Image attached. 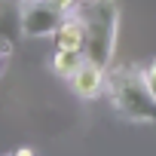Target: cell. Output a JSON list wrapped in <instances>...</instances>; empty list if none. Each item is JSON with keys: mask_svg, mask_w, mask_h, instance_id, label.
I'll list each match as a JSON object with an SVG mask.
<instances>
[{"mask_svg": "<svg viewBox=\"0 0 156 156\" xmlns=\"http://www.w3.org/2000/svg\"><path fill=\"white\" fill-rule=\"evenodd\" d=\"M86 25V58L110 67L119 37V6L116 0H76L73 9Z\"/></svg>", "mask_w": 156, "mask_h": 156, "instance_id": "1", "label": "cell"}, {"mask_svg": "<svg viewBox=\"0 0 156 156\" xmlns=\"http://www.w3.org/2000/svg\"><path fill=\"white\" fill-rule=\"evenodd\" d=\"M107 98L122 119L135 126H156V98L147 89L144 70L116 67L113 73H107Z\"/></svg>", "mask_w": 156, "mask_h": 156, "instance_id": "2", "label": "cell"}, {"mask_svg": "<svg viewBox=\"0 0 156 156\" xmlns=\"http://www.w3.org/2000/svg\"><path fill=\"white\" fill-rule=\"evenodd\" d=\"M67 12L52 0H22V34L25 37H52Z\"/></svg>", "mask_w": 156, "mask_h": 156, "instance_id": "3", "label": "cell"}, {"mask_svg": "<svg viewBox=\"0 0 156 156\" xmlns=\"http://www.w3.org/2000/svg\"><path fill=\"white\" fill-rule=\"evenodd\" d=\"M70 86L80 98H98L101 92H107V67L86 58L80 64V70L70 76Z\"/></svg>", "mask_w": 156, "mask_h": 156, "instance_id": "4", "label": "cell"}, {"mask_svg": "<svg viewBox=\"0 0 156 156\" xmlns=\"http://www.w3.org/2000/svg\"><path fill=\"white\" fill-rule=\"evenodd\" d=\"M55 49H70V52H83L86 55V25L76 12H67L61 19V25L52 34Z\"/></svg>", "mask_w": 156, "mask_h": 156, "instance_id": "5", "label": "cell"}, {"mask_svg": "<svg viewBox=\"0 0 156 156\" xmlns=\"http://www.w3.org/2000/svg\"><path fill=\"white\" fill-rule=\"evenodd\" d=\"M16 34H22V0H0V49L12 52Z\"/></svg>", "mask_w": 156, "mask_h": 156, "instance_id": "6", "label": "cell"}, {"mask_svg": "<svg viewBox=\"0 0 156 156\" xmlns=\"http://www.w3.org/2000/svg\"><path fill=\"white\" fill-rule=\"evenodd\" d=\"M86 61V55L83 52H70V49H55V55H52V70L58 73V76H64V80H70V76L80 70V64Z\"/></svg>", "mask_w": 156, "mask_h": 156, "instance_id": "7", "label": "cell"}, {"mask_svg": "<svg viewBox=\"0 0 156 156\" xmlns=\"http://www.w3.org/2000/svg\"><path fill=\"white\" fill-rule=\"evenodd\" d=\"M144 80H147V89H150V95L156 98V61H150V64L144 67Z\"/></svg>", "mask_w": 156, "mask_h": 156, "instance_id": "8", "label": "cell"}, {"mask_svg": "<svg viewBox=\"0 0 156 156\" xmlns=\"http://www.w3.org/2000/svg\"><path fill=\"white\" fill-rule=\"evenodd\" d=\"M12 156H37V153H34V150H31V147H19V150H16V153H12Z\"/></svg>", "mask_w": 156, "mask_h": 156, "instance_id": "9", "label": "cell"}]
</instances>
